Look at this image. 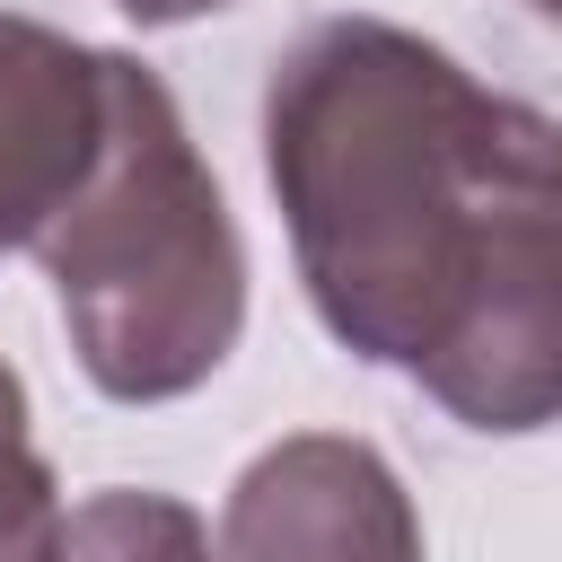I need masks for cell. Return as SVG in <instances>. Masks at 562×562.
I'll return each instance as SVG.
<instances>
[{
	"mask_svg": "<svg viewBox=\"0 0 562 562\" xmlns=\"http://www.w3.org/2000/svg\"><path fill=\"white\" fill-rule=\"evenodd\" d=\"M307 307L465 430L562 422V123L395 18H316L263 79Z\"/></svg>",
	"mask_w": 562,
	"mask_h": 562,
	"instance_id": "6da1fadb",
	"label": "cell"
},
{
	"mask_svg": "<svg viewBox=\"0 0 562 562\" xmlns=\"http://www.w3.org/2000/svg\"><path fill=\"white\" fill-rule=\"evenodd\" d=\"M35 263L61 299L97 395H193L246 334V246L167 79L105 53V140L88 184L44 220Z\"/></svg>",
	"mask_w": 562,
	"mask_h": 562,
	"instance_id": "7a4b0ae2",
	"label": "cell"
},
{
	"mask_svg": "<svg viewBox=\"0 0 562 562\" xmlns=\"http://www.w3.org/2000/svg\"><path fill=\"white\" fill-rule=\"evenodd\" d=\"M211 562H422V518L369 439L290 430L228 483Z\"/></svg>",
	"mask_w": 562,
	"mask_h": 562,
	"instance_id": "3957f363",
	"label": "cell"
},
{
	"mask_svg": "<svg viewBox=\"0 0 562 562\" xmlns=\"http://www.w3.org/2000/svg\"><path fill=\"white\" fill-rule=\"evenodd\" d=\"M97 140H105V44L0 9V255L44 237V220L88 184Z\"/></svg>",
	"mask_w": 562,
	"mask_h": 562,
	"instance_id": "277c9868",
	"label": "cell"
},
{
	"mask_svg": "<svg viewBox=\"0 0 562 562\" xmlns=\"http://www.w3.org/2000/svg\"><path fill=\"white\" fill-rule=\"evenodd\" d=\"M53 562H211V536L176 492L114 483V492H88L79 509H61Z\"/></svg>",
	"mask_w": 562,
	"mask_h": 562,
	"instance_id": "5b68a950",
	"label": "cell"
},
{
	"mask_svg": "<svg viewBox=\"0 0 562 562\" xmlns=\"http://www.w3.org/2000/svg\"><path fill=\"white\" fill-rule=\"evenodd\" d=\"M61 536V501H53V465L26 448L0 465V562H53Z\"/></svg>",
	"mask_w": 562,
	"mask_h": 562,
	"instance_id": "8992f818",
	"label": "cell"
},
{
	"mask_svg": "<svg viewBox=\"0 0 562 562\" xmlns=\"http://www.w3.org/2000/svg\"><path fill=\"white\" fill-rule=\"evenodd\" d=\"M26 448H35V439H26V378L0 360V465L26 457Z\"/></svg>",
	"mask_w": 562,
	"mask_h": 562,
	"instance_id": "52a82bcc",
	"label": "cell"
},
{
	"mask_svg": "<svg viewBox=\"0 0 562 562\" xmlns=\"http://www.w3.org/2000/svg\"><path fill=\"white\" fill-rule=\"evenodd\" d=\"M123 18H140V26H184V18H211V9H228V0H114Z\"/></svg>",
	"mask_w": 562,
	"mask_h": 562,
	"instance_id": "ba28073f",
	"label": "cell"
},
{
	"mask_svg": "<svg viewBox=\"0 0 562 562\" xmlns=\"http://www.w3.org/2000/svg\"><path fill=\"white\" fill-rule=\"evenodd\" d=\"M527 9H536V18H544V26H562V0H527Z\"/></svg>",
	"mask_w": 562,
	"mask_h": 562,
	"instance_id": "9c48e42d",
	"label": "cell"
}]
</instances>
